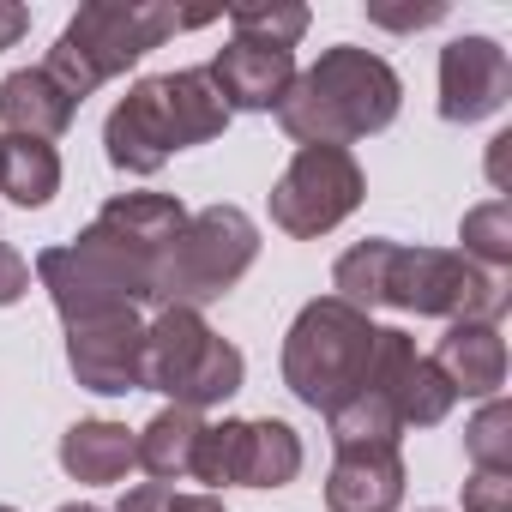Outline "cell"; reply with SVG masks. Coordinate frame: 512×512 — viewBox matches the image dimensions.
<instances>
[{
	"instance_id": "cell-25",
	"label": "cell",
	"mask_w": 512,
	"mask_h": 512,
	"mask_svg": "<svg viewBox=\"0 0 512 512\" xmlns=\"http://www.w3.org/2000/svg\"><path fill=\"white\" fill-rule=\"evenodd\" d=\"M386 253H392V241L386 235H368V241H356L344 260L332 266V290H338V302H350V308H380V278H386Z\"/></svg>"
},
{
	"instance_id": "cell-29",
	"label": "cell",
	"mask_w": 512,
	"mask_h": 512,
	"mask_svg": "<svg viewBox=\"0 0 512 512\" xmlns=\"http://www.w3.org/2000/svg\"><path fill=\"white\" fill-rule=\"evenodd\" d=\"M169 500H175V488H169V482H139V488H127V494H121V506H115V512H169Z\"/></svg>"
},
{
	"instance_id": "cell-23",
	"label": "cell",
	"mask_w": 512,
	"mask_h": 512,
	"mask_svg": "<svg viewBox=\"0 0 512 512\" xmlns=\"http://www.w3.org/2000/svg\"><path fill=\"white\" fill-rule=\"evenodd\" d=\"M229 31L260 49H296L308 31V7H296V0H247V7H229Z\"/></svg>"
},
{
	"instance_id": "cell-30",
	"label": "cell",
	"mask_w": 512,
	"mask_h": 512,
	"mask_svg": "<svg viewBox=\"0 0 512 512\" xmlns=\"http://www.w3.org/2000/svg\"><path fill=\"white\" fill-rule=\"evenodd\" d=\"M440 13H446V7H416V13H386V7H374L368 19H374V25H392V31H422V25H434Z\"/></svg>"
},
{
	"instance_id": "cell-8",
	"label": "cell",
	"mask_w": 512,
	"mask_h": 512,
	"mask_svg": "<svg viewBox=\"0 0 512 512\" xmlns=\"http://www.w3.org/2000/svg\"><path fill=\"white\" fill-rule=\"evenodd\" d=\"M512 290L506 272H482L476 260L452 247H398L386 253V278H380V308L428 314V320H488L500 326Z\"/></svg>"
},
{
	"instance_id": "cell-5",
	"label": "cell",
	"mask_w": 512,
	"mask_h": 512,
	"mask_svg": "<svg viewBox=\"0 0 512 512\" xmlns=\"http://www.w3.org/2000/svg\"><path fill=\"white\" fill-rule=\"evenodd\" d=\"M374 344H380V326L362 308H350L338 296H320L296 314V326L284 338V386L308 410L332 416L368 386Z\"/></svg>"
},
{
	"instance_id": "cell-3",
	"label": "cell",
	"mask_w": 512,
	"mask_h": 512,
	"mask_svg": "<svg viewBox=\"0 0 512 512\" xmlns=\"http://www.w3.org/2000/svg\"><path fill=\"white\" fill-rule=\"evenodd\" d=\"M217 13H175V7H145V0H91V7L73 13V25L55 37L43 73L73 97L85 103L103 79L139 67L151 49H163L175 31H199L211 25Z\"/></svg>"
},
{
	"instance_id": "cell-2",
	"label": "cell",
	"mask_w": 512,
	"mask_h": 512,
	"mask_svg": "<svg viewBox=\"0 0 512 512\" xmlns=\"http://www.w3.org/2000/svg\"><path fill=\"white\" fill-rule=\"evenodd\" d=\"M229 127V103L217 97L211 73L205 67H181V73H157V79H139L115 109H109V127H103V145H109V163L121 175H157L175 151L187 145H205Z\"/></svg>"
},
{
	"instance_id": "cell-1",
	"label": "cell",
	"mask_w": 512,
	"mask_h": 512,
	"mask_svg": "<svg viewBox=\"0 0 512 512\" xmlns=\"http://www.w3.org/2000/svg\"><path fill=\"white\" fill-rule=\"evenodd\" d=\"M398 103H404V85H398L392 61L374 49L338 43L308 73H296V85L278 103V127L296 145H344L350 151L356 139L386 133L398 121Z\"/></svg>"
},
{
	"instance_id": "cell-27",
	"label": "cell",
	"mask_w": 512,
	"mask_h": 512,
	"mask_svg": "<svg viewBox=\"0 0 512 512\" xmlns=\"http://www.w3.org/2000/svg\"><path fill=\"white\" fill-rule=\"evenodd\" d=\"M464 512H512V470H470Z\"/></svg>"
},
{
	"instance_id": "cell-10",
	"label": "cell",
	"mask_w": 512,
	"mask_h": 512,
	"mask_svg": "<svg viewBox=\"0 0 512 512\" xmlns=\"http://www.w3.org/2000/svg\"><path fill=\"white\" fill-rule=\"evenodd\" d=\"M362 193H368L362 163L344 145H302L272 187V223L296 241H314L332 235L362 205Z\"/></svg>"
},
{
	"instance_id": "cell-15",
	"label": "cell",
	"mask_w": 512,
	"mask_h": 512,
	"mask_svg": "<svg viewBox=\"0 0 512 512\" xmlns=\"http://www.w3.org/2000/svg\"><path fill=\"white\" fill-rule=\"evenodd\" d=\"M404 500V458L398 446H338L326 476L332 512H398Z\"/></svg>"
},
{
	"instance_id": "cell-26",
	"label": "cell",
	"mask_w": 512,
	"mask_h": 512,
	"mask_svg": "<svg viewBox=\"0 0 512 512\" xmlns=\"http://www.w3.org/2000/svg\"><path fill=\"white\" fill-rule=\"evenodd\" d=\"M464 452H470V470H512V404L506 398H482V410L464 428Z\"/></svg>"
},
{
	"instance_id": "cell-19",
	"label": "cell",
	"mask_w": 512,
	"mask_h": 512,
	"mask_svg": "<svg viewBox=\"0 0 512 512\" xmlns=\"http://www.w3.org/2000/svg\"><path fill=\"white\" fill-rule=\"evenodd\" d=\"M199 410H181V404H163L139 434H133V464L151 476V482H181L193 476V452H199Z\"/></svg>"
},
{
	"instance_id": "cell-7",
	"label": "cell",
	"mask_w": 512,
	"mask_h": 512,
	"mask_svg": "<svg viewBox=\"0 0 512 512\" xmlns=\"http://www.w3.org/2000/svg\"><path fill=\"white\" fill-rule=\"evenodd\" d=\"M247 362L229 338L211 332L199 308H157L145 320V392H163L181 410H211L235 398Z\"/></svg>"
},
{
	"instance_id": "cell-4",
	"label": "cell",
	"mask_w": 512,
	"mask_h": 512,
	"mask_svg": "<svg viewBox=\"0 0 512 512\" xmlns=\"http://www.w3.org/2000/svg\"><path fill=\"white\" fill-rule=\"evenodd\" d=\"M37 278L67 326L85 314H109V308H157V253L109 229L103 217L85 223L79 241L67 247H43Z\"/></svg>"
},
{
	"instance_id": "cell-31",
	"label": "cell",
	"mask_w": 512,
	"mask_h": 512,
	"mask_svg": "<svg viewBox=\"0 0 512 512\" xmlns=\"http://www.w3.org/2000/svg\"><path fill=\"white\" fill-rule=\"evenodd\" d=\"M25 31H31V13L19 7V0H0V49H13Z\"/></svg>"
},
{
	"instance_id": "cell-16",
	"label": "cell",
	"mask_w": 512,
	"mask_h": 512,
	"mask_svg": "<svg viewBox=\"0 0 512 512\" xmlns=\"http://www.w3.org/2000/svg\"><path fill=\"white\" fill-rule=\"evenodd\" d=\"M428 362L452 380L458 398H500L506 386V338L488 320H452Z\"/></svg>"
},
{
	"instance_id": "cell-18",
	"label": "cell",
	"mask_w": 512,
	"mask_h": 512,
	"mask_svg": "<svg viewBox=\"0 0 512 512\" xmlns=\"http://www.w3.org/2000/svg\"><path fill=\"white\" fill-rule=\"evenodd\" d=\"M61 470L73 482H121L133 470V428L127 422H109V416H91V422H73L61 434Z\"/></svg>"
},
{
	"instance_id": "cell-34",
	"label": "cell",
	"mask_w": 512,
	"mask_h": 512,
	"mask_svg": "<svg viewBox=\"0 0 512 512\" xmlns=\"http://www.w3.org/2000/svg\"><path fill=\"white\" fill-rule=\"evenodd\" d=\"M0 512H19V506H0Z\"/></svg>"
},
{
	"instance_id": "cell-33",
	"label": "cell",
	"mask_w": 512,
	"mask_h": 512,
	"mask_svg": "<svg viewBox=\"0 0 512 512\" xmlns=\"http://www.w3.org/2000/svg\"><path fill=\"white\" fill-rule=\"evenodd\" d=\"M61 512H103V506H61Z\"/></svg>"
},
{
	"instance_id": "cell-9",
	"label": "cell",
	"mask_w": 512,
	"mask_h": 512,
	"mask_svg": "<svg viewBox=\"0 0 512 512\" xmlns=\"http://www.w3.org/2000/svg\"><path fill=\"white\" fill-rule=\"evenodd\" d=\"M302 476V434L278 416H260V422H241V416H223V422H205L199 434V452H193V482L205 488H284Z\"/></svg>"
},
{
	"instance_id": "cell-32",
	"label": "cell",
	"mask_w": 512,
	"mask_h": 512,
	"mask_svg": "<svg viewBox=\"0 0 512 512\" xmlns=\"http://www.w3.org/2000/svg\"><path fill=\"white\" fill-rule=\"evenodd\" d=\"M169 512H223V500L217 494H175Z\"/></svg>"
},
{
	"instance_id": "cell-24",
	"label": "cell",
	"mask_w": 512,
	"mask_h": 512,
	"mask_svg": "<svg viewBox=\"0 0 512 512\" xmlns=\"http://www.w3.org/2000/svg\"><path fill=\"white\" fill-rule=\"evenodd\" d=\"M458 241H464L458 253H464V260H476L482 272H506L512 266V205L506 199H488V205L464 211Z\"/></svg>"
},
{
	"instance_id": "cell-14",
	"label": "cell",
	"mask_w": 512,
	"mask_h": 512,
	"mask_svg": "<svg viewBox=\"0 0 512 512\" xmlns=\"http://www.w3.org/2000/svg\"><path fill=\"white\" fill-rule=\"evenodd\" d=\"M205 73H211L217 97L229 103V115H235V109H241V115H272V109L284 103V91L296 85V55H290V49H260V43L229 37Z\"/></svg>"
},
{
	"instance_id": "cell-28",
	"label": "cell",
	"mask_w": 512,
	"mask_h": 512,
	"mask_svg": "<svg viewBox=\"0 0 512 512\" xmlns=\"http://www.w3.org/2000/svg\"><path fill=\"white\" fill-rule=\"evenodd\" d=\"M25 290H31V260H25L19 247L0 241V308H13Z\"/></svg>"
},
{
	"instance_id": "cell-21",
	"label": "cell",
	"mask_w": 512,
	"mask_h": 512,
	"mask_svg": "<svg viewBox=\"0 0 512 512\" xmlns=\"http://www.w3.org/2000/svg\"><path fill=\"white\" fill-rule=\"evenodd\" d=\"M97 217H103L109 229H121L127 241H139V247L163 253V247L181 235L187 205H181V199H169V193H121V199H109Z\"/></svg>"
},
{
	"instance_id": "cell-17",
	"label": "cell",
	"mask_w": 512,
	"mask_h": 512,
	"mask_svg": "<svg viewBox=\"0 0 512 512\" xmlns=\"http://www.w3.org/2000/svg\"><path fill=\"white\" fill-rule=\"evenodd\" d=\"M79 103L43 73V67H19L0 79V127H7V139H43L55 145L67 127H73Z\"/></svg>"
},
{
	"instance_id": "cell-12",
	"label": "cell",
	"mask_w": 512,
	"mask_h": 512,
	"mask_svg": "<svg viewBox=\"0 0 512 512\" xmlns=\"http://www.w3.org/2000/svg\"><path fill=\"white\" fill-rule=\"evenodd\" d=\"M512 97V61L494 37H452L440 49V115L470 127L500 115Z\"/></svg>"
},
{
	"instance_id": "cell-11",
	"label": "cell",
	"mask_w": 512,
	"mask_h": 512,
	"mask_svg": "<svg viewBox=\"0 0 512 512\" xmlns=\"http://www.w3.org/2000/svg\"><path fill=\"white\" fill-rule=\"evenodd\" d=\"M67 368L85 392H103V398L145 392V314L109 308V314L73 320L67 326Z\"/></svg>"
},
{
	"instance_id": "cell-22",
	"label": "cell",
	"mask_w": 512,
	"mask_h": 512,
	"mask_svg": "<svg viewBox=\"0 0 512 512\" xmlns=\"http://www.w3.org/2000/svg\"><path fill=\"white\" fill-rule=\"evenodd\" d=\"M332 422V446H398V434H404V422H398V410H392V392L368 374V386L344 404V410H332L326 416Z\"/></svg>"
},
{
	"instance_id": "cell-6",
	"label": "cell",
	"mask_w": 512,
	"mask_h": 512,
	"mask_svg": "<svg viewBox=\"0 0 512 512\" xmlns=\"http://www.w3.org/2000/svg\"><path fill=\"white\" fill-rule=\"evenodd\" d=\"M260 260V223L241 205L187 211L181 235L157 253V308H205Z\"/></svg>"
},
{
	"instance_id": "cell-13",
	"label": "cell",
	"mask_w": 512,
	"mask_h": 512,
	"mask_svg": "<svg viewBox=\"0 0 512 512\" xmlns=\"http://www.w3.org/2000/svg\"><path fill=\"white\" fill-rule=\"evenodd\" d=\"M368 374L392 392V410H398L404 428H434V422H446L452 404H458L452 380H446V374L416 350V338L398 332V326H380V344H374V368H368Z\"/></svg>"
},
{
	"instance_id": "cell-20",
	"label": "cell",
	"mask_w": 512,
	"mask_h": 512,
	"mask_svg": "<svg viewBox=\"0 0 512 512\" xmlns=\"http://www.w3.org/2000/svg\"><path fill=\"white\" fill-rule=\"evenodd\" d=\"M0 193L25 211H43L61 193V151L43 139H7L0 133Z\"/></svg>"
}]
</instances>
